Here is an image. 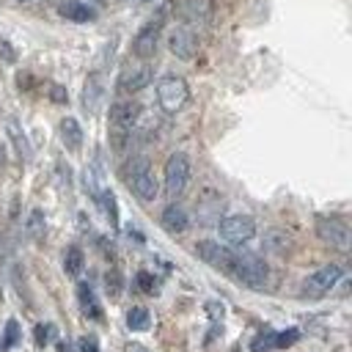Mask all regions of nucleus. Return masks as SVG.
<instances>
[{
  "label": "nucleus",
  "mask_w": 352,
  "mask_h": 352,
  "mask_svg": "<svg viewBox=\"0 0 352 352\" xmlns=\"http://www.w3.org/2000/svg\"><path fill=\"white\" fill-rule=\"evenodd\" d=\"M80 352H99L96 336H82V338H80Z\"/></svg>",
  "instance_id": "34"
},
{
  "label": "nucleus",
  "mask_w": 352,
  "mask_h": 352,
  "mask_svg": "<svg viewBox=\"0 0 352 352\" xmlns=\"http://www.w3.org/2000/svg\"><path fill=\"white\" fill-rule=\"evenodd\" d=\"M206 314H209V319L217 324V322H223V314H226V308H223V302H217V300H209V302H206Z\"/></svg>",
  "instance_id": "31"
},
{
  "label": "nucleus",
  "mask_w": 352,
  "mask_h": 352,
  "mask_svg": "<svg viewBox=\"0 0 352 352\" xmlns=\"http://www.w3.org/2000/svg\"><path fill=\"white\" fill-rule=\"evenodd\" d=\"M121 272L113 267V270H107V275H104V286H107V292H110V297H118L121 294Z\"/></svg>",
  "instance_id": "28"
},
{
  "label": "nucleus",
  "mask_w": 352,
  "mask_h": 352,
  "mask_svg": "<svg viewBox=\"0 0 352 352\" xmlns=\"http://www.w3.org/2000/svg\"><path fill=\"white\" fill-rule=\"evenodd\" d=\"M96 201L102 204V209H104V214H107L110 226H118V206H116V195H113L107 187H102V190H99V195H96Z\"/></svg>",
  "instance_id": "23"
},
{
  "label": "nucleus",
  "mask_w": 352,
  "mask_h": 352,
  "mask_svg": "<svg viewBox=\"0 0 352 352\" xmlns=\"http://www.w3.org/2000/svg\"><path fill=\"white\" fill-rule=\"evenodd\" d=\"M140 118V104L132 102V99H121V102H113L110 104V126H113V135H116V148H121L124 138L132 132V126L138 124Z\"/></svg>",
  "instance_id": "4"
},
{
  "label": "nucleus",
  "mask_w": 352,
  "mask_h": 352,
  "mask_svg": "<svg viewBox=\"0 0 352 352\" xmlns=\"http://www.w3.org/2000/svg\"><path fill=\"white\" fill-rule=\"evenodd\" d=\"M151 77H154L151 74V66H146V63H129L118 74V91L121 94H138V91H143L151 82Z\"/></svg>",
  "instance_id": "11"
},
{
  "label": "nucleus",
  "mask_w": 352,
  "mask_h": 352,
  "mask_svg": "<svg viewBox=\"0 0 352 352\" xmlns=\"http://www.w3.org/2000/svg\"><path fill=\"white\" fill-rule=\"evenodd\" d=\"M187 182H190V160H187V154L176 151L165 162V195L179 198L187 190Z\"/></svg>",
  "instance_id": "5"
},
{
  "label": "nucleus",
  "mask_w": 352,
  "mask_h": 352,
  "mask_svg": "<svg viewBox=\"0 0 352 352\" xmlns=\"http://www.w3.org/2000/svg\"><path fill=\"white\" fill-rule=\"evenodd\" d=\"M55 336H58V330H55V324H52V322H41V324H36V330H33V338H36V344H38V346L52 344V341H55Z\"/></svg>",
  "instance_id": "26"
},
{
  "label": "nucleus",
  "mask_w": 352,
  "mask_h": 352,
  "mask_svg": "<svg viewBox=\"0 0 352 352\" xmlns=\"http://www.w3.org/2000/svg\"><path fill=\"white\" fill-rule=\"evenodd\" d=\"M195 256H198L204 264H209L212 270L231 275V267H234V250H228L226 245L212 242V239H201V242L195 245Z\"/></svg>",
  "instance_id": "7"
},
{
  "label": "nucleus",
  "mask_w": 352,
  "mask_h": 352,
  "mask_svg": "<svg viewBox=\"0 0 352 352\" xmlns=\"http://www.w3.org/2000/svg\"><path fill=\"white\" fill-rule=\"evenodd\" d=\"M148 324H151V314H148L143 305H132V308L126 311V327H129V330L143 333V330H148Z\"/></svg>",
  "instance_id": "22"
},
{
  "label": "nucleus",
  "mask_w": 352,
  "mask_h": 352,
  "mask_svg": "<svg viewBox=\"0 0 352 352\" xmlns=\"http://www.w3.org/2000/svg\"><path fill=\"white\" fill-rule=\"evenodd\" d=\"M228 278H234L236 283H242L248 289H264L267 278H270V267L256 253H234V267H231Z\"/></svg>",
  "instance_id": "1"
},
{
  "label": "nucleus",
  "mask_w": 352,
  "mask_h": 352,
  "mask_svg": "<svg viewBox=\"0 0 352 352\" xmlns=\"http://www.w3.org/2000/svg\"><path fill=\"white\" fill-rule=\"evenodd\" d=\"M77 300H80V308H82L85 316H91V319H99L102 316L99 300H96V294H94V289L88 283H80L77 286Z\"/></svg>",
  "instance_id": "20"
},
{
  "label": "nucleus",
  "mask_w": 352,
  "mask_h": 352,
  "mask_svg": "<svg viewBox=\"0 0 352 352\" xmlns=\"http://www.w3.org/2000/svg\"><path fill=\"white\" fill-rule=\"evenodd\" d=\"M124 173H126V182H129L132 192H135L140 201H146V204H148V201H154V198H157L160 187H157V179H154L151 165H148V160H146V157H132V160L126 162Z\"/></svg>",
  "instance_id": "2"
},
{
  "label": "nucleus",
  "mask_w": 352,
  "mask_h": 352,
  "mask_svg": "<svg viewBox=\"0 0 352 352\" xmlns=\"http://www.w3.org/2000/svg\"><path fill=\"white\" fill-rule=\"evenodd\" d=\"M160 30H162V19H151V22L143 25V28L138 30V36L132 38V52H135L140 60H148V58L157 52Z\"/></svg>",
  "instance_id": "10"
},
{
  "label": "nucleus",
  "mask_w": 352,
  "mask_h": 352,
  "mask_svg": "<svg viewBox=\"0 0 352 352\" xmlns=\"http://www.w3.org/2000/svg\"><path fill=\"white\" fill-rule=\"evenodd\" d=\"M220 212H223V198H220V195L206 192V195L198 201V223H201V226L220 223Z\"/></svg>",
  "instance_id": "16"
},
{
  "label": "nucleus",
  "mask_w": 352,
  "mask_h": 352,
  "mask_svg": "<svg viewBox=\"0 0 352 352\" xmlns=\"http://www.w3.org/2000/svg\"><path fill=\"white\" fill-rule=\"evenodd\" d=\"M25 228H28V234L33 236V239H38V236H44V212L41 209H33L30 212V217H28V223H25Z\"/></svg>",
  "instance_id": "25"
},
{
  "label": "nucleus",
  "mask_w": 352,
  "mask_h": 352,
  "mask_svg": "<svg viewBox=\"0 0 352 352\" xmlns=\"http://www.w3.org/2000/svg\"><path fill=\"white\" fill-rule=\"evenodd\" d=\"M160 223H162L165 231H170V234H182V231L190 226V217H187V212H184L179 204H168V206L162 209Z\"/></svg>",
  "instance_id": "17"
},
{
  "label": "nucleus",
  "mask_w": 352,
  "mask_h": 352,
  "mask_svg": "<svg viewBox=\"0 0 352 352\" xmlns=\"http://www.w3.org/2000/svg\"><path fill=\"white\" fill-rule=\"evenodd\" d=\"M275 330H264V333H258L253 341H250V352H270V349H275Z\"/></svg>",
  "instance_id": "24"
},
{
  "label": "nucleus",
  "mask_w": 352,
  "mask_h": 352,
  "mask_svg": "<svg viewBox=\"0 0 352 352\" xmlns=\"http://www.w3.org/2000/svg\"><path fill=\"white\" fill-rule=\"evenodd\" d=\"M190 99V88H187V80L179 77V74H165L160 82H157V102L165 113H179Z\"/></svg>",
  "instance_id": "3"
},
{
  "label": "nucleus",
  "mask_w": 352,
  "mask_h": 352,
  "mask_svg": "<svg viewBox=\"0 0 352 352\" xmlns=\"http://www.w3.org/2000/svg\"><path fill=\"white\" fill-rule=\"evenodd\" d=\"M297 338H300V330L297 327H289V330H283V333L275 336V349H286V346L297 344Z\"/></svg>",
  "instance_id": "29"
},
{
  "label": "nucleus",
  "mask_w": 352,
  "mask_h": 352,
  "mask_svg": "<svg viewBox=\"0 0 352 352\" xmlns=\"http://www.w3.org/2000/svg\"><path fill=\"white\" fill-rule=\"evenodd\" d=\"M6 132H8L11 143H14V148L19 151V157H22V160H30L33 148H30V143H28V135L22 132V126H19V121H16V118H8V121H6Z\"/></svg>",
  "instance_id": "19"
},
{
  "label": "nucleus",
  "mask_w": 352,
  "mask_h": 352,
  "mask_svg": "<svg viewBox=\"0 0 352 352\" xmlns=\"http://www.w3.org/2000/svg\"><path fill=\"white\" fill-rule=\"evenodd\" d=\"M96 3H104V0H96Z\"/></svg>",
  "instance_id": "37"
},
{
  "label": "nucleus",
  "mask_w": 352,
  "mask_h": 352,
  "mask_svg": "<svg viewBox=\"0 0 352 352\" xmlns=\"http://www.w3.org/2000/svg\"><path fill=\"white\" fill-rule=\"evenodd\" d=\"M0 58H3L6 63H14V60H16V50H14L6 38H0Z\"/></svg>",
  "instance_id": "33"
},
{
  "label": "nucleus",
  "mask_w": 352,
  "mask_h": 352,
  "mask_svg": "<svg viewBox=\"0 0 352 352\" xmlns=\"http://www.w3.org/2000/svg\"><path fill=\"white\" fill-rule=\"evenodd\" d=\"M341 278H344V270H341L338 264H327V267H322V270H316L314 275L305 278L302 294H305V297H324Z\"/></svg>",
  "instance_id": "8"
},
{
  "label": "nucleus",
  "mask_w": 352,
  "mask_h": 352,
  "mask_svg": "<svg viewBox=\"0 0 352 352\" xmlns=\"http://www.w3.org/2000/svg\"><path fill=\"white\" fill-rule=\"evenodd\" d=\"M58 14L69 22H94L99 16V11L94 6H88L85 0H60L58 3Z\"/></svg>",
  "instance_id": "13"
},
{
  "label": "nucleus",
  "mask_w": 352,
  "mask_h": 352,
  "mask_svg": "<svg viewBox=\"0 0 352 352\" xmlns=\"http://www.w3.org/2000/svg\"><path fill=\"white\" fill-rule=\"evenodd\" d=\"M179 14L182 19L201 25L212 19V0H179Z\"/></svg>",
  "instance_id": "14"
},
{
  "label": "nucleus",
  "mask_w": 352,
  "mask_h": 352,
  "mask_svg": "<svg viewBox=\"0 0 352 352\" xmlns=\"http://www.w3.org/2000/svg\"><path fill=\"white\" fill-rule=\"evenodd\" d=\"M102 99H104V80H102L99 72H94L88 77V82H85V88H82V104H85L88 113H96Z\"/></svg>",
  "instance_id": "15"
},
{
  "label": "nucleus",
  "mask_w": 352,
  "mask_h": 352,
  "mask_svg": "<svg viewBox=\"0 0 352 352\" xmlns=\"http://www.w3.org/2000/svg\"><path fill=\"white\" fill-rule=\"evenodd\" d=\"M220 228V236L231 245H242V242H250L256 236V220L250 214H231V217H223L217 223Z\"/></svg>",
  "instance_id": "6"
},
{
  "label": "nucleus",
  "mask_w": 352,
  "mask_h": 352,
  "mask_svg": "<svg viewBox=\"0 0 352 352\" xmlns=\"http://www.w3.org/2000/svg\"><path fill=\"white\" fill-rule=\"evenodd\" d=\"M168 47H170V52L176 58L190 60L198 52V38H195V33L190 28H173L170 36H168Z\"/></svg>",
  "instance_id": "12"
},
{
  "label": "nucleus",
  "mask_w": 352,
  "mask_h": 352,
  "mask_svg": "<svg viewBox=\"0 0 352 352\" xmlns=\"http://www.w3.org/2000/svg\"><path fill=\"white\" fill-rule=\"evenodd\" d=\"M58 129H60V140H63V146H66L69 151H77V148L82 146V126H80L77 118L66 116Z\"/></svg>",
  "instance_id": "18"
},
{
  "label": "nucleus",
  "mask_w": 352,
  "mask_h": 352,
  "mask_svg": "<svg viewBox=\"0 0 352 352\" xmlns=\"http://www.w3.org/2000/svg\"><path fill=\"white\" fill-rule=\"evenodd\" d=\"M82 267H85V256H82V250H80L77 245H69V248L63 250V272L72 275V278H77V275L82 272Z\"/></svg>",
  "instance_id": "21"
},
{
  "label": "nucleus",
  "mask_w": 352,
  "mask_h": 352,
  "mask_svg": "<svg viewBox=\"0 0 352 352\" xmlns=\"http://www.w3.org/2000/svg\"><path fill=\"white\" fill-rule=\"evenodd\" d=\"M0 165H6V148L0 146Z\"/></svg>",
  "instance_id": "36"
},
{
  "label": "nucleus",
  "mask_w": 352,
  "mask_h": 352,
  "mask_svg": "<svg viewBox=\"0 0 352 352\" xmlns=\"http://www.w3.org/2000/svg\"><path fill=\"white\" fill-rule=\"evenodd\" d=\"M19 3H25V0H19Z\"/></svg>",
  "instance_id": "38"
},
{
  "label": "nucleus",
  "mask_w": 352,
  "mask_h": 352,
  "mask_svg": "<svg viewBox=\"0 0 352 352\" xmlns=\"http://www.w3.org/2000/svg\"><path fill=\"white\" fill-rule=\"evenodd\" d=\"M50 99H52L55 104H66L69 94H66V88H63V85H50Z\"/></svg>",
  "instance_id": "32"
},
{
  "label": "nucleus",
  "mask_w": 352,
  "mask_h": 352,
  "mask_svg": "<svg viewBox=\"0 0 352 352\" xmlns=\"http://www.w3.org/2000/svg\"><path fill=\"white\" fill-rule=\"evenodd\" d=\"M19 344V322L16 319H8L6 322V330H3V349H14Z\"/></svg>",
  "instance_id": "27"
},
{
  "label": "nucleus",
  "mask_w": 352,
  "mask_h": 352,
  "mask_svg": "<svg viewBox=\"0 0 352 352\" xmlns=\"http://www.w3.org/2000/svg\"><path fill=\"white\" fill-rule=\"evenodd\" d=\"M135 280H138V286H140L146 294H151V292L157 289V280H154V275H151V272H146V270H140Z\"/></svg>",
  "instance_id": "30"
},
{
  "label": "nucleus",
  "mask_w": 352,
  "mask_h": 352,
  "mask_svg": "<svg viewBox=\"0 0 352 352\" xmlns=\"http://www.w3.org/2000/svg\"><path fill=\"white\" fill-rule=\"evenodd\" d=\"M316 234L324 245L338 248V250H349V228L344 220L338 217H319L316 220Z\"/></svg>",
  "instance_id": "9"
},
{
  "label": "nucleus",
  "mask_w": 352,
  "mask_h": 352,
  "mask_svg": "<svg viewBox=\"0 0 352 352\" xmlns=\"http://www.w3.org/2000/svg\"><path fill=\"white\" fill-rule=\"evenodd\" d=\"M55 349L58 352H74V346H72L69 338H55Z\"/></svg>",
  "instance_id": "35"
}]
</instances>
